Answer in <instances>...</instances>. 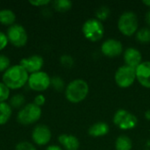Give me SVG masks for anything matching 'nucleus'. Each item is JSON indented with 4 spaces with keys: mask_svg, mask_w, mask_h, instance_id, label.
Returning a JSON list of instances; mask_svg holds the SVG:
<instances>
[{
    "mask_svg": "<svg viewBox=\"0 0 150 150\" xmlns=\"http://www.w3.org/2000/svg\"><path fill=\"white\" fill-rule=\"evenodd\" d=\"M82 33L85 39L91 42L100 40L105 33L104 25L96 18L87 19L82 26Z\"/></svg>",
    "mask_w": 150,
    "mask_h": 150,
    "instance_id": "nucleus-5",
    "label": "nucleus"
},
{
    "mask_svg": "<svg viewBox=\"0 0 150 150\" xmlns=\"http://www.w3.org/2000/svg\"><path fill=\"white\" fill-rule=\"evenodd\" d=\"M136 40L142 44H148L150 42V28L149 27H142L138 29L135 33Z\"/></svg>",
    "mask_w": 150,
    "mask_h": 150,
    "instance_id": "nucleus-22",
    "label": "nucleus"
},
{
    "mask_svg": "<svg viewBox=\"0 0 150 150\" xmlns=\"http://www.w3.org/2000/svg\"><path fill=\"white\" fill-rule=\"evenodd\" d=\"M33 103L34 105H36L37 106H39V107L41 108V107L45 105V103H46V97H45L43 94L40 93V94H38V95L35 96V98H34Z\"/></svg>",
    "mask_w": 150,
    "mask_h": 150,
    "instance_id": "nucleus-29",
    "label": "nucleus"
},
{
    "mask_svg": "<svg viewBox=\"0 0 150 150\" xmlns=\"http://www.w3.org/2000/svg\"><path fill=\"white\" fill-rule=\"evenodd\" d=\"M89 84L83 79H75L69 82L65 88L66 99L72 104H78L83 101L89 94Z\"/></svg>",
    "mask_w": 150,
    "mask_h": 150,
    "instance_id": "nucleus-2",
    "label": "nucleus"
},
{
    "mask_svg": "<svg viewBox=\"0 0 150 150\" xmlns=\"http://www.w3.org/2000/svg\"><path fill=\"white\" fill-rule=\"evenodd\" d=\"M145 20H146V23L148 24V25L150 26V9L147 11V13L145 15Z\"/></svg>",
    "mask_w": 150,
    "mask_h": 150,
    "instance_id": "nucleus-33",
    "label": "nucleus"
},
{
    "mask_svg": "<svg viewBox=\"0 0 150 150\" xmlns=\"http://www.w3.org/2000/svg\"><path fill=\"white\" fill-rule=\"evenodd\" d=\"M110 131V127L107 123L105 122H96L92 124L88 129V134L94 138L103 137L105 136Z\"/></svg>",
    "mask_w": 150,
    "mask_h": 150,
    "instance_id": "nucleus-16",
    "label": "nucleus"
},
{
    "mask_svg": "<svg viewBox=\"0 0 150 150\" xmlns=\"http://www.w3.org/2000/svg\"><path fill=\"white\" fill-rule=\"evenodd\" d=\"M145 118L147 120H150V109L145 112Z\"/></svg>",
    "mask_w": 150,
    "mask_h": 150,
    "instance_id": "nucleus-34",
    "label": "nucleus"
},
{
    "mask_svg": "<svg viewBox=\"0 0 150 150\" xmlns=\"http://www.w3.org/2000/svg\"><path fill=\"white\" fill-rule=\"evenodd\" d=\"M112 121L120 130L127 131L134 129L138 124L137 117L125 109H119L113 115Z\"/></svg>",
    "mask_w": 150,
    "mask_h": 150,
    "instance_id": "nucleus-6",
    "label": "nucleus"
},
{
    "mask_svg": "<svg viewBox=\"0 0 150 150\" xmlns=\"http://www.w3.org/2000/svg\"><path fill=\"white\" fill-rule=\"evenodd\" d=\"M74 62H75L74 58H73L70 54H62V55L60 57V63H61L64 68L69 69V68L73 67Z\"/></svg>",
    "mask_w": 150,
    "mask_h": 150,
    "instance_id": "nucleus-27",
    "label": "nucleus"
},
{
    "mask_svg": "<svg viewBox=\"0 0 150 150\" xmlns=\"http://www.w3.org/2000/svg\"><path fill=\"white\" fill-rule=\"evenodd\" d=\"M30 90L36 92L47 91L51 85V77L45 71H39L29 75V79L26 84Z\"/></svg>",
    "mask_w": 150,
    "mask_h": 150,
    "instance_id": "nucleus-9",
    "label": "nucleus"
},
{
    "mask_svg": "<svg viewBox=\"0 0 150 150\" xmlns=\"http://www.w3.org/2000/svg\"><path fill=\"white\" fill-rule=\"evenodd\" d=\"M45 150H63L61 146L58 145H49L46 148Z\"/></svg>",
    "mask_w": 150,
    "mask_h": 150,
    "instance_id": "nucleus-32",
    "label": "nucleus"
},
{
    "mask_svg": "<svg viewBox=\"0 0 150 150\" xmlns=\"http://www.w3.org/2000/svg\"><path fill=\"white\" fill-rule=\"evenodd\" d=\"M148 150H150V149H148Z\"/></svg>",
    "mask_w": 150,
    "mask_h": 150,
    "instance_id": "nucleus-36",
    "label": "nucleus"
},
{
    "mask_svg": "<svg viewBox=\"0 0 150 150\" xmlns=\"http://www.w3.org/2000/svg\"><path fill=\"white\" fill-rule=\"evenodd\" d=\"M135 71L138 83L142 86L150 89V61L142 62L135 69Z\"/></svg>",
    "mask_w": 150,
    "mask_h": 150,
    "instance_id": "nucleus-13",
    "label": "nucleus"
},
{
    "mask_svg": "<svg viewBox=\"0 0 150 150\" xmlns=\"http://www.w3.org/2000/svg\"><path fill=\"white\" fill-rule=\"evenodd\" d=\"M58 142L65 150H78L80 148L78 138L72 134H62L58 136Z\"/></svg>",
    "mask_w": 150,
    "mask_h": 150,
    "instance_id": "nucleus-15",
    "label": "nucleus"
},
{
    "mask_svg": "<svg viewBox=\"0 0 150 150\" xmlns=\"http://www.w3.org/2000/svg\"><path fill=\"white\" fill-rule=\"evenodd\" d=\"M28 72L19 64L11 66L2 76V82L10 90H19L27 84Z\"/></svg>",
    "mask_w": 150,
    "mask_h": 150,
    "instance_id": "nucleus-1",
    "label": "nucleus"
},
{
    "mask_svg": "<svg viewBox=\"0 0 150 150\" xmlns=\"http://www.w3.org/2000/svg\"><path fill=\"white\" fill-rule=\"evenodd\" d=\"M10 67H11L10 58L4 54H0V73H4Z\"/></svg>",
    "mask_w": 150,
    "mask_h": 150,
    "instance_id": "nucleus-26",
    "label": "nucleus"
},
{
    "mask_svg": "<svg viewBox=\"0 0 150 150\" xmlns=\"http://www.w3.org/2000/svg\"><path fill=\"white\" fill-rule=\"evenodd\" d=\"M139 22L135 12L127 11L123 12L118 19V29L125 36L130 37L138 31Z\"/></svg>",
    "mask_w": 150,
    "mask_h": 150,
    "instance_id": "nucleus-4",
    "label": "nucleus"
},
{
    "mask_svg": "<svg viewBox=\"0 0 150 150\" xmlns=\"http://www.w3.org/2000/svg\"><path fill=\"white\" fill-rule=\"evenodd\" d=\"M115 150H132L133 143L127 135H120L115 141Z\"/></svg>",
    "mask_w": 150,
    "mask_h": 150,
    "instance_id": "nucleus-19",
    "label": "nucleus"
},
{
    "mask_svg": "<svg viewBox=\"0 0 150 150\" xmlns=\"http://www.w3.org/2000/svg\"><path fill=\"white\" fill-rule=\"evenodd\" d=\"M42 115V110L33 103H28L17 113L16 120L22 126H30L38 122Z\"/></svg>",
    "mask_w": 150,
    "mask_h": 150,
    "instance_id": "nucleus-3",
    "label": "nucleus"
},
{
    "mask_svg": "<svg viewBox=\"0 0 150 150\" xmlns=\"http://www.w3.org/2000/svg\"><path fill=\"white\" fill-rule=\"evenodd\" d=\"M11 90L3 83L0 82V103H4L10 99Z\"/></svg>",
    "mask_w": 150,
    "mask_h": 150,
    "instance_id": "nucleus-25",
    "label": "nucleus"
},
{
    "mask_svg": "<svg viewBox=\"0 0 150 150\" xmlns=\"http://www.w3.org/2000/svg\"><path fill=\"white\" fill-rule=\"evenodd\" d=\"M8 44H9V40H8L6 33L0 31V52L4 50L7 47Z\"/></svg>",
    "mask_w": 150,
    "mask_h": 150,
    "instance_id": "nucleus-30",
    "label": "nucleus"
},
{
    "mask_svg": "<svg viewBox=\"0 0 150 150\" xmlns=\"http://www.w3.org/2000/svg\"><path fill=\"white\" fill-rule=\"evenodd\" d=\"M54 91L61 92L62 91H65L66 85L63 81V79L59 76H54L51 77V85H50Z\"/></svg>",
    "mask_w": 150,
    "mask_h": 150,
    "instance_id": "nucleus-23",
    "label": "nucleus"
},
{
    "mask_svg": "<svg viewBox=\"0 0 150 150\" xmlns=\"http://www.w3.org/2000/svg\"><path fill=\"white\" fill-rule=\"evenodd\" d=\"M18 64L21 65L30 75L41 71L44 65V59L40 54H33L29 57L22 58Z\"/></svg>",
    "mask_w": 150,
    "mask_h": 150,
    "instance_id": "nucleus-12",
    "label": "nucleus"
},
{
    "mask_svg": "<svg viewBox=\"0 0 150 150\" xmlns=\"http://www.w3.org/2000/svg\"><path fill=\"white\" fill-rule=\"evenodd\" d=\"M29 4L36 7H46L47 5L51 4V1L49 0H29Z\"/></svg>",
    "mask_w": 150,
    "mask_h": 150,
    "instance_id": "nucleus-31",
    "label": "nucleus"
},
{
    "mask_svg": "<svg viewBox=\"0 0 150 150\" xmlns=\"http://www.w3.org/2000/svg\"><path fill=\"white\" fill-rule=\"evenodd\" d=\"M15 150H37V149L33 143L24 141V142H18L16 145Z\"/></svg>",
    "mask_w": 150,
    "mask_h": 150,
    "instance_id": "nucleus-28",
    "label": "nucleus"
},
{
    "mask_svg": "<svg viewBox=\"0 0 150 150\" xmlns=\"http://www.w3.org/2000/svg\"><path fill=\"white\" fill-rule=\"evenodd\" d=\"M6 35L12 46L16 47H22L26 45L28 40V34L25 28L19 24H14L7 28Z\"/></svg>",
    "mask_w": 150,
    "mask_h": 150,
    "instance_id": "nucleus-8",
    "label": "nucleus"
},
{
    "mask_svg": "<svg viewBox=\"0 0 150 150\" xmlns=\"http://www.w3.org/2000/svg\"><path fill=\"white\" fill-rule=\"evenodd\" d=\"M16 14L13 11L10 9L0 10V24L6 26H11L15 24Z\"/></svg>",
    "mask_w": 150,
    "mask_h": 150,
    "instance_id": "nucleus-17",
    "label": "nucleus"
},
{
    "mask_svg": "<svg viewBox=\"0 0 150 150\" xmlns=\"http://www.w3.org/2000/svg\"><path fill=\"white\" fill-rule=\"evenodd\" d=\"M144 5H146L147 7H149L150 8V0H142V2Z\"/></svg>",
    "mask_w": 150,
    "mask_h": 150,
    "instance_id": "nucleus-35",
    "label": "nucleus"
},
{
    "mask_svg": "<svg viewBox=\"0 0 150 150\" xmlns=\"http://www.w3.org/2000/svg\"><path fill=\"white\" fill-rule=\"evenodd\" d=\"M110 14H111L110 8L107 5H101L96 11V18L102 22L106 20L110 17Z\"/></svg>",
    "mask_w": 150,
    "mask_h": 150,
    "instance_id": "nucleus-24",
    "label": "nucleus"
},
{
    "mask_svg": "<svg viewBox=\"0 0 150 150\" xmlns=\"http://www.w3.org/2000/svg\"><path fill=\"white\" fill-rule=\"evenodd\" d=\"M123 58L125 62V65L129 66L131 68L136 69L142 62V53L135 47H127L123 54Z\"/></svg>",
    "mask_w": 150,
    "mask_h": 150,
    "instance_id": "nucleus-14",
    "label": "nucleus"
},
{
    "mask_svg": "<svg viewBox=\"0 0 150 150\" xmlns=\"http://www.w3.org/2000/svg\"><path fill=\"white\" fill-rule=\"evenodd\" d=\"M12 108L9 103H0V126L5 125L12 115Z\"/></svg>",
    "mask_w": 150,
    "mask_h": 150,
    "instance_id": "nucleus-18",
    "label": "nucleus"
},
{
    "mask_svg": "<svg viewBox=\"0 0 150 150\" xmlns=\"http://www.w3.org/2000/svg\"><path fill=\"white\" fill-rule=\"evenodd\" d=\"M53 8L60 12H65L68 11L72 8L73 3L69 0H55L51 2Z\"/></svg>",
    "mask_w": 150,
    "mask_h": 150,
    "instance_id": "nucleus-21",
    "label": "nucleus"
},
{
    "mask_svg": "<svg viewBox=\"0 0 150 150\" xmlns=\"http://www.w3.org/2000/svg\"><path fill=\"white\" fill-rule=\"evenodd\" d=\"M31 137L34 144L38 146H46L52 139V132L48 126L45 124H39L33 127Z\"/></svg>",
    "mask_w": 150,
    "mask_h": 150,
    "instance_id": "nucleus-10",
    "label": "nucleus"
},
{
    "mask_svg": "<svg viewBox=\"0 0 150 150\" xmlns=\"http://www.w3.org/2000/svg\"><path fill=\"white\" fill-rule=\"evenodd\" d=\"M136 80L135 69L127 65L118 68L114 74V81L116 84L122 89H127L132 86Z\"/></svg>",
    "mask_w": 150,
    "mask_h": 150,
    "instance_id": "nucleus-7",
    "label": "nucleus"
},
{
    "mask_svg": "<svg viewBox=\"0 0 150 150\" xmlns=\"http://www.w3.org/2000/svg\"><path fill=\"white\" fill-rule=\"evenodd\" d=\"M9 105L11 106L12 109H18L20 110L22 107H24L25 104V98L23 94L18 93L13 96H11L9 99Z\"/></svg>",
    "mask_w": 150,
    "mask_h": 150,
    "instance_id": "nucleus-20",
    "label": "nucleus"
},
{
    "mask_svg": "<svg viewBox=\"0 0 150 150\" xmlns=\"http://www.w3.org/2000/svg\"><path fill=\"white\" fill-rule=\"evenodd\" d=\"M100 49L105 56L109 58H115L123 53V45L119 40L108 39L102 43Z\"/></svg>",
    "mask_w": 150,
    "mask_h": 150,
    "instance_id": "nucleus-11",
    "label": "nucleus"
}]
</instances>
